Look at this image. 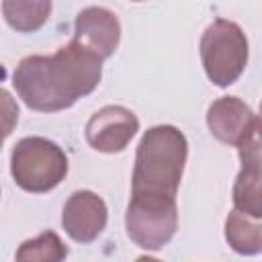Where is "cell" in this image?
Returning <instances> with one entry per match:
<instances>
[{"instance_id":"1","label":"cell","mask_w":262,"mask_h":262,"mask_svg":"<svg viewBox=\"0 0 262 262\" xmlns=\"http://www.w3.org/2000/svg\"><path fill=\"white\" fill-rule=\"evenodd\" d=\"M102 61L72 39L53 55L20 59L12 74V86L29 108L59 113L96 90L102 78Z\"/></svg>"},{"instance_id":"2","label":"cell","mask_w":262,"mask_h":262,"mask_svg":"<svg viewBox=\"0 0 262 262\" xmlns=\"http://www.w3.org/2000/svg\"><path fill=\"white\" fill-rule=\"evenodd\" d=\"M188 141L174 125L147 129L135 151L131 201L139 205H174L184 174Z\"/></svg>"},{"instance_id":"3","label":"cell","mask_w":262,"mask_h":262,"mask_svg":"<svg viewBox=\"0 0 262 262\" xmlns=\"http://www.w3.org/2000/svg\"><path fill=\"white\" fill-rule=\"evenodd\" d=\"M10 174L27 192H49L68 174L66 151L47 137H23L10 154Z\"/></svg>"},{"instance_id":"4","label":"cell","mask_w":262,"mask_h":262,"mask_svg":"<svg viewBox=\"0 0 262 262\" xmlns=\"http://www.w3.org/2000/svg\"><path fill=\"white\" fill-rule=\"evenodd\" d=\"M248 39L239 25L217 18L213 20L201 37V59L207 78L219 86L227 88L244 74L248 66Z\"/></svg>"},{"instance_id":"5","label":"cell","mask_w":262,"mask_h":262,"mask_svg":"<svg viewBox=\"0 0 262 262\" xmlns=\"http://www.w3.org/2000/svg\"><path fill=\"white\" fill-rule=\"evenodd\" d=\"M125 229L131 242L143 250L164 248L178 229V207L174 205H139L129 203Z\"/></svg>"},{"instance_id":"6","label":"cell","mask_w":262,"mask_h":262,"mask_svg":"<svg viewBox=\"0 0 262 262\" xmlns=\"http://www.w3.org/2000/svg\"><path fill=\"white\" fill-rule=\"evenodd\" d=\"M139 131V119L133 111L108 104L96 111L86 123V141L102 154H119Z\"/></svg>"},{"instance_id":"7","label":"cell","mask_w":262,"mask_h":262,"mask_svg":"<svg viewBox=\"0 0 262 262\" xmlns=\"http://www.w3.org/2000/svg\"><path fill=\"white\" fill-rule=\"evenodd\" d=\"M207 127L215 139L239 147L260 131L258 115L237 96H221L207 111Z\"/></svg>"},{"instance_id":"8","label":"cell","mask_w":262,"mask_h":262,"mask_svg":"<svg viewBox=\"0 0 262 262\" xmlns=\"http://www.w3.org/2000/svg\"><path fill=\"white\" fill-rule=\"evenodd\" d=\"M106 221V203L92 190L72 192L61 211V225L66 233L78 244H92L104 231Z\"/></svg>"},{"instance_id":"9","label":"cell","mask_w":262,"mask_h":262,"mask_svg":"<svg viewBox=\"0 0 262 262\" xmlns=\"http://www.w3.org/2000/svg\"><path fill=\"white\" fill-rule=\"evenodd\" d=\"M74 41L96 53L98 57H111L121 41V23L115 12L102 6H88L78 12L74 25Z\"/></svg>"},{"instance_id":"10","label":"cell","mask_w":262,"mask_h":262,"mask_svg":"<svg viewBox=\"0 0 262 262\" xmlns=\"http://www.w3.org/2000/svg\"><path fill=\"white\" fill-rule=\"evenodd\" d=\"M242 170L233 184V209L254 219L262 217V194H260V131L254 133L239 147Z\"/></svg>"},{"instance_id":"11","label":"cell","mask_w":262,"mask_h":262,"mask_svg":"<svg viewBox=\"0 0 262 262\" xmlns=\"http://www.w3.org/2000/svg\"><path fill=\"white\" fill-rule=\"evenodd\" d=\"M225 239L242 256H256L262 250V225L246 213L231 211L225 219Z\"/></svg>"},{"instance_id":"12","label":"cell","mask_w":262,"mask_h":262,"mask_svg":"<svg viewBox=\"0 0 262 262\" xmlns=\"http://www.w3.org/2000/svg\"><path fill=\"white\" fill-rule=\"evenodd\" d=\"M2 14L16 33H35L47 23L51 0H2Z\"/></svg>"},{"instance_id":"13","label":"cell","mask_w":262,"mask_h":262,"mask_svg":"<svg viewBox=\"0 0 262 262\" xmlns=\"http://www.w3.org/2000/svg\"><path fill=\"white\" fill-rule=\"evenodd\" d=\"M68 256V248L61 237L53 231H45L33 239H27L16 250V260H33V262H57Z\"/></svg>"},{"instance_id":"14","label":"cell","mask_w":262,"mask_h":262,"mask_svg":"<svg viewBox=\"0 0 262 262\" xmlns=\"http://www.w3.org/2000/svg\"><path fill=\"white\" fill-rule=\"evenodd\" d=\"M18 104L12 98V94L4 88H0V149L2 143L6 141V137L14 131L16 123H18Z\"/></svg>"},{"instance_id":"15","label":"cell","mask_w":262,"mask_h":262,"mask_svg":"<svg viewBox=\"0 0 262 262\" xmlns=\"http://www.w3.org/2000/svg\"><path fill=\"white\" fill-rule=\"evenodd\" d=\"M131 2H143V0H131Z\"/></svg>"}]
</instances>
